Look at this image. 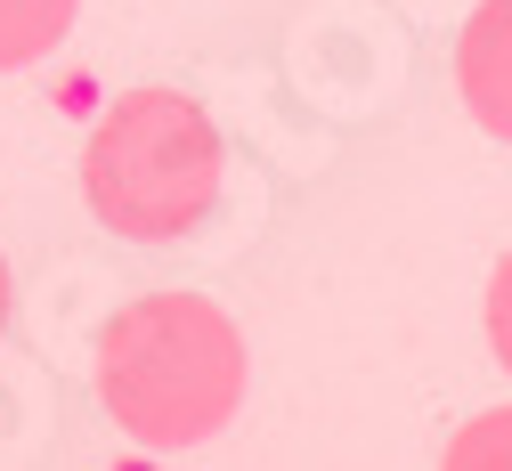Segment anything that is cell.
I'll return each mask as SVG.
<instances>
[{
  "mask_svg": "<svg viewBox=\"0 0 512 471\" xmlns=\"http://www.w3.org/2000/svg\"><path fill=\"white\" fill-rule=\"evenodd\" d=\"M98 407L106 423L147 447V455H187L236 423L244 407V333L220 301L204 293H131L106 325H98Z\"/></svg>",
  "mask_w": 512,
  "mask_h": 471,
  "instance_id": "1",
  "label": "cell"
},
{
  "mask_svg": "<svg viewBox=\"0 0 512 471\" xmlns=\"http://www.w3.org/2000/svg\"><path fill=\"white\" fill-rule=\"evenodd\" d=\"M228 195V139L220 122L171 90H122L82 139V204L98 212L106 236L122 244H187L196 228H212Z\"/></svg>",
  "mask_w": 512,
  "mask_h": 471,
  "instance_id": "2",
  "label": "cell"
},
{
  "mask_svg": "<svg viewBox=\"0 0 512 471\" xmlns=\"http://www.w3.org/2000/svg\"><path fill=\"white\" fill-rule=\"evenodd\" d=\"M456 98L496 147H512V0H480L464 17V33H456Z\"/></svg>",
  "mask_w": 512,
  "mask_h": 471,
  "instance_id": "3",
  "label": "cell"
},
{
  "mask_svg": "<svg viewBox=\"0 0 512 471\" xmlns=\"http://www.w3.org/2000/svg\"><path fill=\"white\" fill-rule=\"evenodd\" d=\"M74 17H82V0H0V74L41 65L74 33Z\"/></svg>",
  "mask_w": 512,
  "mask_h": 471,
  "instance_id": "4",
  "label": "cell"
},
{
  "mask_svg": "<svg viewBox=\"0 0 512 471\" xmlns=\"http://www.w3.org/2000/svg\"><path fill=\"white\" fill-rule=\"evenodd\" d=\"M447 463L456 471H512V407H488V415H472L456 439H447Z\"/></svg>",
  "mask_w": 512,
  "mask_h": 471,
  "instance_id": "5",
  "label": "cell"
},
{
  "mask_svg": "<svg viewBox=\"0 0 512 471\" xmlns=\"http://www.w3.org/2000/svg\"><path fill=\"white\" fill-rule=\"evenodd\" d=\"M480 325H488V358L512 374V252L488 268V293H480Z\"/></svg>",
  "mask_w": 512,
  "mask_h": 471,
  "instance_id": "6",
  "label": "cell"
},
{
  "mask_svg": "<svg viewBox=\"0 0 512 471\" xmlns=\"http://www.w3.org/2000/svg\"><path fill=\"white\" fill-rule=\"evenodd\" d=\"M9 309H17V277H9V252H0V333H9Z\"/></svg>",
  "mask_w": 512,
  "mask_h": 471,
  "instance_id": "7",
  "label": "cell"
}]
</instances>
